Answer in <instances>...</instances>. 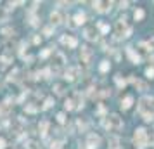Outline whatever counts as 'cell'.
<instances>
[{
  "label": "cell",
  "mask_w": 154,
  "mask_h": 149,
  "mask_svg": "<svg viewBox=\"0 0 154 149\" xmlns=\"http://www.w3.org/2000/svg\"><path fill=\"white\" fill-rule=\"evenodd\" d=\"M144 14H145V12H144V9H137V11H135V14H134L135 21H142V19H144Z\"/></svg>",
  "instance_id": "20"
},
{
  "label": "cell",
  "mask_w": 154,
  "mask_h": 149,
  "mask_svg": "<svg viewBox=\"0 0 154 149\" xmlns=\"http://www.w3.org/2000/svg\"><path fill=\"white\" fill-rule=\"evenodd\" d=\"M99 70H100L102 73H106V71L109 70V62H107V61H102V62H100V66H99Z\"/></svg>",
  "instance_id": "24"
},
{
  "label": "cell",
  "mask_w": 154,
  "mask_h": 149,
  "mask_svg": "<svg viewBox=\"0 0 154 149\" xmlns=\"http://www.w3.org/2000/svg\"><path fill=\"white\" fill-rule=\"evenodd\" d=\"M75 21H76V25H83L85 23V14L83 12H78L76 17H75Z\"/></svg>",
  "instance_id": "23"
},
{
  "label": "cell",
  "mask_w": 154,
  "mask_h": 149,
  "mask_svg": "<svg viewBox=\"0 0 154 149\" xmlns=\"http://www.w3.org/2000/svg\"><path fill=\"white\" fill-rule=\"evenodd\" d=\"M62 21H64V16H62L59 11H52V12H50V23H52V26L61 25Z\"/></svg>",
  "instance_id": "7"
},
{
  "label": "cell",
  "mask_w": 154,
  "mask_h": 149,
  "mask_svg": "<svg viewBox=\"0 0 154 149\" xmlns=\"http://www.w3.org/2000/svg\"><path fill=\"white\" fill-rule=\"evenodd\" d=\"M52 90H54V92H56L57 95H62V94H64V87H62V85H61V83H56Z\"/></svg>",
  "instance_id": "21"
},
{
  "label": "cell",
  "mask_w": 154,
  "mask_h": 149,
  "mask_svg": "<svg viewBox=\"0 0 154 149\" xmlns=\"http://www.w3.org/2000/svg\"><path fill=\"white\" fill-rule=\"evenodd\" d=\"M92 56H94V52H92V49H90V47H87V45H83V47H81V50H80L81 62H85V64H89V62L92 61Z\"/></svg>",
  "instance_id": "6"
},
{
  "label": "cell",
  "mask_w": 154,
  "mask_h": 149,
  "mask_svg": "<svg viewBox=\"0 0 154 149\" xmlns=\"http://www.w3.org/2000/svg\"><path fill=\"white\" fill-rule=\"evenodd\" d=\"M64 108L68 109V111H73V109H76V106H75L73 99H66V102H64Z\"/></svg>",
  "instance_id": "18"
},
{
  "label": "cell",
  "mask_w": 154,
  "mask_h": 149,
  "mask_svg": "<svg viewBox=\"0 0 154 149\" xmlns=\"http://www.w3.org/2000/svg\"><path fill=\"white\" fill-rule=\"evenodd\" d=\"M85 38H87V40H95V38H97L95 28H87V30H85Z\"/></svg>",
  "instance_id": "15"
},
{
  "label": "cell",
  "mask_w": 154,
  "mask_h": 149,
  "mask_svg": "<svg viewBox=\"0 0 154 149\" xmlns=\"http://www.w3.org/2000/svg\"><path fill=\"white\" fill-rule=\"evenodd\" d=\"M85 146H87V149H97V147L100 146V137L95 135V134H89Z\"/></svg>",
  "instance_id": "5"
},
{
  "label": "cell",
  "mask_w": 154,
  "mask_h": 149,
  "mask_svg": "<svg viewBox=\"0 0 154 149\" xmlns=\"http://www.w3.org/2000/svg\"><path fill=\"white\" fill-rule=\"evenodd\" d=\"M43 35H45V36H50V35H52V26L43 28Z\"/></svg>",
  "instance_id": "30"
},
{
  "label": "cell",
  "mask_w": 154,
  "mask_h": 149,
  "mask_svg": "<svg viewBox=\"0 0 154 149\" xmlns=\"http://www.w3.org/2000/svg\"><path fill=\"white\" fill-rule=\"evenodd\" d=\"M2 33H4L5 36H11V35H14V30H12V28H4Z\"/></svg>",
  "instance_id": "28"
},
{
  "label": "cell",
  "mask_w": 154,
  "mask_h": 149,
  "mask_svg": "<svg viewBox=\"0 0 154 149\" xmlns=\"http://www.w3.org/2000/svg\"><path fill=\"white\" fill-rule=\"evenodd\" d=\"M114 30H116V36H128V35L132 33V30L128 28V25H126L125 19H118Z\"/></svg>",
  "instance_id": "4"
},
{
  "label": "cell",
  "mask_w": 154,
  "mask_h": 149,
  "mask_svg": "<svg viewBox=\"0 0 154 149\" xmlns=\"http://www.w3.org/2000/svg\"><path fill=\"white\" fill-rule=\"evenodd\" d=\"M114 81H116L118 87H125V85H126V80H123L121 75H116V76H114Z\"/></svg>",
  "instance_id": "22"
},
{
  "label": "cell",
  "mask_w": 154,
  "mask_h": 149,
  "mask_svg": "<svg viewBox=\"0 0 154 149\" xmlns=\"http://www.w3.org/2000/svg\"><path fill=\"white\" fill-rule=\"evenodd\" d=\"M49 54H50V50H49V49H47V50H43V52H42V54H40V57H47V56H49Z\"/></svg>",
  "instance_id": "33"
},
{
  "label": "cell",
  "mask_w": 154,
  "mask_h": 149,
  "mask_svg": "<svg viewBox=\"0 0 154 149\" xmlns=\"http://www.w3.org/2000/svg\"><path fill=\"white\" fill-rule=\"evenodd\" d=\"M61 146H62L61 140H54V142L50 144V149H61Z\"/></svg>",
  "instance_id": "27"
},
{
  "label": "cell",
  "mask_w": 154,
  "mask_h": 149,
  "mask_svg": "<svg viewBox=\"0 0 154 149\" xmlns=\"http://www.w3.org/2000/svg\"><path fill=\"white\" fill-rule=\"evenodd\" d=\"M76 76H78V68H69L68 71H66V75H64V78L69 80V81H75Z\"/></svg>",
  "instance_id": "12"
},
{
  "label": "cell",
  "mask_w": 154,
  "mask_h": 149,
  "mask_svg": "<svg viewBox=\"0 0 154 149\" xmlns=\"http://www.w3.org/2000/svg\"><path fill=\"white\" fill-rule=\"evenodd\" d=\"M130 81L135 85V89H137V90H142V92L147 90V83H145V81H142V80H135L134 76H130Z\"/></svg>",
  "instance_id": "9"
},
{
  "label": "cell",
  "mask_w": 154,
  "mask_h": 149,
  "mask_svg": "<svg viewBox=\"0 0 154 149\" xmlns=\"http://www.w3.org/2000/svg\"><path fill=\"white\" fill-rule=\"evenodd\" d=\"M109 7H111V2H95L94 4V9L99 12H106V11H109Z\"/></svg>",
  "instance_id": "10"
},
{
  "label": "cell",
  "mask_w": 154,
  "mask_h": 149,
  "mask_svg": "<svg viewBox=\"0 0 154 149\" xmlns=\"http://www.w3.org/2000/svg\"><path fill=\"white\" fill-rule=\"evenodd\" d=\"M38 130L42 135H47V130H49V120H42L40 125H38Z\"/></svg>",
  "instance_id": "14"
},
{
  "label": "cell",
  "mask_w": 154,
  "mask_h": 149,
  "mask_svg": "<svg viewBox=\"0 0 154 149\" xmlns=\"http://www.w3.org/2000/svg\"><path fill=\"white\" fill-rule=\"evenodd\" d=\"M52 104H54V99H45V104H43V109H49V108H52Z\"/></svg>",
  "instance_id": "26"
},
{
  "label": "cell",
  "mask_w": 154,
  "mask_h": 149,
  "mask_svg": "<svg viewBox=\"0 0 154 149\" xmlns=\"http://www.w3.org/2000/svg\"><path fill=\"white\" fill-rule=\"evenodd\" d=\"M24 109H26V113H36V111H38V108H36V106H33V104H28Z\"/></svg>",
  "instance_id": "25"
},
{
  "label": "cell",
  "mask_w": 154,
  "mask_h": 149,
  "mask_svg": "<svg viewBox=\"0 0 154 149\" xmlns=\"http://www.w3.org/2000/svg\"><path fill=\"white\" fill-rule=\"evenodd\" d=\"M40 42H42L40 36H35V38H33V44H40Z\"/></svg>",
  "instance_id": "35"
},
{
  "label": "cell",
  "mask_w": 154,
  "mask_h": 149,
  "mask_svg": "<svg viewBox=\"0 0 154 149\" xmlns=\"http://www.w3.org/2000/svg\"><path fill=\"white\" fill-rule=\"evenodd\" d=\"M132 104H134V95H126V97L121 101V109H130Z\"/></svg>",
  "instance_id": "13"
},
{
  "label": "cell",
  "mask_w": 154,
  "mask_h": 149,
  "mask_svg": "<svg viewBox=\"0 0 154 149\" xmlns=\"http://www.w3.org/2000/svg\"><path fill=\"white\" fill-rule=\"evenodd\" d=\"M24 146H26V149H42V147H40V144H38L36 140H26V144H24Z\"/></svg>",
  "instance_id": "17"
},
{
  "label": "cell",
  "mask_w": 154,
  "mask_h": 149,
  "mask_svg": "<svg viewBox=\"0 0 154 149\" xmlns=\"http://www.w3.org/2000/svg\"><path fill=\"white\" fill-rule=\"evenodd\" d=\"M99 28H100V31H102V33H106V31L109 30V28H107V26H106L104 23H99Z\"/></svg>",
  "instance_id": "32"
},
{
  "label": "cell",
  "mask_w": 154,
  "mask_h": 149,
  "mask_svg": "<svg viewBox=\"0 0 154 149\" xmlns=\"http://www.w3.org/2000/svg\"><path fill=\"white\" fill-rule=\"evenodd\" d=\"M126 54L130 56V59L134 61L135 64H139V62H140V57H139V54H135V52H134V49H132V47H128V49H126Z\"/></svg>",
  "instance_id": "16"
},
{
  "label": "cell",
  "mask_w": 154,
  "mask_h": 149,
  "mask_svg": "<svg viewBox=\"0 0 154 149\" xmlns=\"http://www.w3.org/2000/svg\"><path fill=\"white\" fill-rule=\"evenodd\" d=\"M52 62H54V66H62L64 62H66V57H64V54H61V52H56V54H54V59H52Z\"/></svg>",
  "instance_id": "11"
},
{
  "label": "cell",
  "mask_w": 154,
  "mask_h": 149,
  "mask_svg": "<svg viewBox=\"0 0 154 149\" xmlns=\"http://www.w3.org/2000/svg\"><path fill=\"white\" fill-rule=\"evenodd\" d=\"M57 121H59V123H64V121H66V116H64V113H59V115H57Z\"/></svg>",
  "instance_id": "31"
},
{
  "label": "cell",
  "mask_w": 154,
  "mask_h": 149,
  "mask_svg": "<svg viewBox=\"0 0 154 149\" xmlns=\"http://www.w3.org/2000/svg\"><path fill=\"white\" fill-rule=\"evenodd\" d=\"M137 108H139V113L140 115H151V113H154V97H149V95L142 97L139 101Z\"/></svg>",
  "instance_id": "2"
},
{
  "label": "cell",
  "mask_w": 154,
  "mask_h": 149,
  "mask_svg": "<svg viewBox=\"0 0 154 149\" xmlns=\"http://www.w3.org/2000/svg\"><path fill=\"white\" fill-rule=\"evenodd\" d=\"M4 147H5V140L0 137V149H4Z\"/></svg>",
  "instance_id": "34"
},
{
  "label": "cell",
  "mask_w": 154,
  "mask_h": 149,
  "mask_svg": "<svg viewBox=\"0 0 154 149\" xmlns=\"http://www.w3.org/2000/svg\"><path fill=\"white\" fill-rule=\"evenodd\" d=\"M104 126L107 130H111V132H118L120 128H123V121H121V118L118 115H109V116H106Z\"/></svg>",
  "instance_id": "3"
},
{
  "label": "cell",
  "mask_w": 154,
  "mask_h": 149,
  "mask_svg": "<svg viewBox=\"0 0 154 149\" xmlns=\"http://www.w3.org/2000/svg\"><path fill=\"white\" fill-rule=\"evenodd\" d=\"M61 42H62L64 45H68L69 49H75V47L78 45V40H76L75 36H62V38H61Z\"/></svg>",
  "instance_id": "8"
},
{
  "label": "cell",
  "mask_w": 154,
  "mask_h": 149,
  "mask_svg": "<svg viewBox=\"0 0 154 149\" xmlns=\"http://www.w3.org/2000/svg\"><path fill=\"white\" fill-rule=\"evenodd\" d=\"M145 76H147V78H154V68L145 70Z\"/></svg>",
  "instance_id": "29"
},
{
  "label": "cell",
  "mask_w": 154,
  "mask_h": 149,
  "mask_svg": "<svg viewBox=\"0 0 154 149\" xmlns=\"http://www.w3.org/2000/svg\"><path fill=\"white\" fill-rule=\"evenodd\" d=\"M0 61H2V64H11V62H12V56L11 54H4L2 57H0Z\"/></svg>",
  "instance_id": "19"
},
{
  "label": "cell",
  "mask_w": 154,
  "mask_h": 149,
  "mask_svg": "<svg viewBox=\"0 0 154 149\" xmlns=\"http://www.w3.org/2000/svg\"><path fill=\"white\" fill-rule=\"evenodd\" d=\"M134 142H135V146L139 149H145L147 144H149V134H147V130L142 128V126L137 128L135 130V135H134Z\"/></svg>",
  "instance_id": "1"
}]
</instances>
